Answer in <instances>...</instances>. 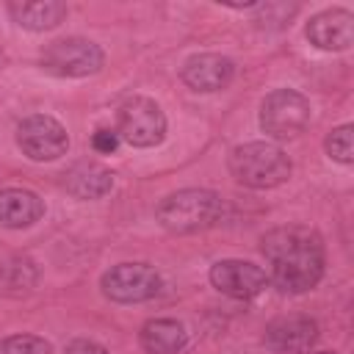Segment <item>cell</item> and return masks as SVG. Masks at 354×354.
<instances>
[{"instance_id":"obj_1","label":"cell","mask_w":354,"mask_h":354,"mask_svg":"<svg viewBox=\"0 0 354 354\" xmlns=\"http://www.w3.org/2000/svg\"><path fill=\"white\" fill-rule=\"evenodd\" d=\"M260 249L271 263V279L282 293H307L324 277V241L310 227H277L263 235Z\"/></svg>"},{"instance_id":"obj_2","label":"cell","mask_w":354,"mask_h":354,"mask_svg":"<svg viewBox=\"0 0 354 354\" xmlns=\"http://www.w3.org/2000/svg\"><path fill=\"white\" fill-rule=\"evenodd\" d=\"M224 202L216 191L210 188H183L169 194L155 216L160 221L163 230L177 232V235H191V232H202L207 227H213L221 218Z\"/></svg>"},{"instance_id":"obj_3","label":"cell","mask_w":354,"mask_h":354,"mask_svg":"<svg viewBox=\"0 0 354 354\" xmlns=\"http://www.w3.org/2000/svg\"><path fill=\"white\" fill-rule=\"evenodd\" d=\"M293 171L290 158L268 141H246L230 152V174L246 188H277Z\"/></svg>"},{"instance_id":"obj_4","label":"cell","mask_w":354,"mask_h":354,"mask_svg":"<svg viewBox=\"0 0 354 354\" xmlns=\"http://www.w3.org/2000/svg\"><path fill=\"white\" fill-rule=\"evenodd\" d=\"M105 64V53L91 39L66 36L55 39L41 50V69L55 77H88L100 72Z\"/></svg>"},{"instance_id":"obj_5","label":"cell","mask_w":354,"mask_h":354,"mask_svg":"<svg viewBox=\"0 0 354 354\" xmlns=\"http://www.w3.org/2000/svg\"><path fill=\"white\" fill-rule=\"evenodd\" d=\"M310 122V100L296 88H274L260 102V127L277 141L296 138Z\"/></svg>"},{"instance_id":"obj_6","label":"cell","mask_w":354,"mask_h":354,"mask_svg":"<svg viewBox=\"0 0 354 354\" xmlns=\"http://www.w3.org/2000/svg\"><path fill=\"white\" fill-rule=\"evenodd\" d=\"M116 133L130 147L147 149L158 147L166 138V116L160 105L149 97H130L116 113Z\"/></svg>"},{"instance_id":"obj_7","label":"cell","mask_w":354,"mask_h":354,"mask_svg":"<svg viewBox=\"0 0 354 354\" xmlns=\"http://www.w3.org/2000/svg\"><path fill=\"white\" fill-rule=\"evenodd\" d=\"M100 288L111 301L136 304L155 299L163 288V279L149 263H119L102 274Z\"/></svg>"},{"instance_id":"obj_8","label":"cell","mask_w":354,"mask_h":354,"mask_svg":"<svg viewBox=\"0 0 354 354\" xmlns=\"http://www.w3.org/2000/svg\"><path fill=\"white\" fill-rule=\"evenodd\" d=\"M17 147L30 160H58L69 149V136L58 119L47 113H33L17 124Z\"/></svg>"},{"instance_id":"obj_9","label":"cell","mask_w":354,"mask_h":354,"mask_svg":"<svg viewBox=\"0 0 354 354\" xmlns=\"http://www.w3.org/2000/svg\"><path fill=\"white\" fill-rule=\"evenodd\" d=\"M210 282L224 296L254 299L268 288V274L249 260H218L210 266Z\"/></svg>"},{"instance_id":"obj_10","label":"cell","mask_w":354,"mask_h":354,"mask_svg":"<svg viewBox=\"0 0 354 354\" xmlns=\"http://www.w3.org/2000/svg\"><path fill=\"white\" fill-rule=\"evenodd\" d=\"M180 75H183V83L191 91L210 94V91L227 88L232 83L235 64H232V58H227L221 53H199V55H191L183 64V72Z\"/></svg>"},{"instance_id":"obj_11","label":"cell","mask_w":354,"mask_h":354,"mask_svg":"<svg viewBox=\"0 0 354 354\" xmlns=\"http://www.w3.org/2000/svg\"><path fill=\"white\" fill-rule=\"evenodd\" d=\"M304 36L318 50H332V53L348 50L354 41V14L348 8H340V6L318 11L315 17H310Z\"/></svg>"},{"instance_id":"obj_12","label":"cell","mask_w":354,"mask_h":354,"mask_svg":"<svg viewBox=\"0 0 354 354\" xmlns=\"http://www.w3.org/2000/svg\"><path fill=\"white\" fill-rule=\"evenodd\" d=\"M318 337V326L307 315H282L266 326V346L279 354H301Z\"/></svg>"},{"instance_id":"obj_13","label":"cell","mask_w":354,"mask_h":354,"mask_svg":"<svg viewBox=\"0 0 354 354\" xmlns=\"http://www.w3.org/2000/svg\"><path fill=\"white\" fill-rule=\"evenodd\" d=\"M44 216V199L30 188H0V227L25 230Z\"/></svg>"},{"instance_id":"obj_14","label":"cell","mask_w":354,"mask_h":354,"mask_svg":"<svg viewBox=\"0 0 354 354\" xmlns=\"http://www.w3.org/2000/svg\"><path fill=\"white\" fill-rule=\"evenodd\" d=\"M8 14L25 30H53L66 17V3H61V0H11Z\"/></svg>"},{"instance_id":"obj_15","label":"cell","mask_w":354,"mask_h":354,"mask_svg":"<svg viewBox=\"0 0 354 354\" xmlns=\"http://www.w3.org/2000/svg\"><path fill=\"white\" fill-rule=\"evenodd\" d=\"M113 171L97 160H80L66 171V191L75 199H100L111 194Z\"/></svg>"},{"instance_id":"obj_16","label":"cell","mask_w":354,"mask_h":354,"mask_svg":"<svg viewBox=\"0 0 354 354\" xmlns=\"http://www.w3.org/2000/svg\"><path fill=\"white\" fill-rule=\"evenodd\" d=\"M141 346L147 354H177L188 343V332L174 318H152L141 326Z\"/></svg>"},{"instance_id":"obj_17","label":"cell","mask_w":354,"mask_h":354,"mask_svg":"<svg viewBox=\"0 0 354 354\" xmlns=\"http://www.w3.org/2000/svg\"><path fill=\"white\" fill-rule=\"evenodd\" d=\"M324 147H326V155H329L332 160L348 166V163L354 160V127H351V124L335 127V130L326 136Z\"/></svg>"},{"instance_id":"obj_18","label":"cell","mask_w":354,"mask_h":354,"mask_svg":"<svg viewBox=\"0 0 354 354\" xmlns=\"http://www.w3.org/2000/svg\"><path fill=\"white\" fill-rule=\"evenodd\" d=\"M0 354H53V348L39 335H11L0 340Z\"/></svg>"},{"instance_id":"obj_19","label":"cell","mask_w":354,"mask_h":354,"mask_svg":"<svg viewBox=\"0 0 354 354\" xmlns=\"http://www.w3.org/2000/svg\"><path fill=\"white\" fill-rule=\"evenodd\" d=\"M91 147L102 155H111L116 147H119V133L116 130H108V127H100L94 136H91Z\"/></svg>"},{"instance_id":"obj_20","label":"cell","mask_w":354,"mask_h":354,"mask_svg":"<svg viewBox=\"0 0 354 354\" xmlns=\"http://www.w3.org/2000/svg\"><path fill=\"white\" fill-rule=\"evenodd\" d=\"M64 354H111L105 346L94 343V340H86V337H77V340H69Z\"/></svg>"},{"instance_id":"obj_21","label":"cell","mask_w":354,"mask_h":354,"mask_svg":"<svg viewBox=\"0 0 354 354\" xmlns=\"http://www.w3.org/2000/svg\"><path fill=\"white\" fill-rule=\"evenodd\" d=\"M318 354H335V351H318Z\"/></svg>"}]
</instances>
